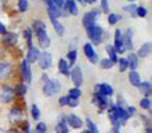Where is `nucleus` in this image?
I'll list each match as a JSON object with an SVG mask.
<instances>
[{"label": "nucleus", "mask_w": 152, "mask_h": 133, "mask_svg": "<svg viewBox=\"0 0 152 133\" xmlns=\"http://www.w3.org/2000/svg\"><path fill=\"white\" fill-rule=\"evenodd\" d=\"M34 28L37 32L38 42H39L40 47L43 49H47L50 46V39H49L48 34H47L46 25H45L42 21H34Z\"/></svg>", "instance_id": "f257e3e1"}, {"label": "nucleus", "mask_w": 152, "mask_h": 133, "mask_svg": "<svg viewBox=\"0 0 152 133\" xmlns=\"http://www.w3.org/2000/svg\"><path fill=\"white\" fill-rule=\"evenodd\" d=\"M61 89V84L57 80L55 79H48V80L45 82L44 86H43V92H44L45 96H54Z\"/></svg>", "instance_id": "f03ea898"}, {"label": "nucleus", "mask_w": 152, "mask_h": 133, "mask_svg": "<svg viewBox=\"0 0 152 133\" xmlns=\"http://www.w3.org/2000/svg\"><path fill=\"white\" fill-rule=\"evenodd\" d=\"M88 36L90 38V40L94 43L95 45H99L101 43V38H102V29L101 27L97 25H94L92 27L87 29Z\"/></svg>", "instance_id": "7ed1b4c3"}, {"label": "nucleus", "mask_w": 152, "mask_h": 133, "mask_svg": "<svg viewBox=\"0 0 152 133\" xmlns=\"http://www.w3.org/2000/svg\"><path fill=\"white\" fill-rule=\"evenodd\" d=\"M14 89L10 86H3L0 89V102L1 103H10L14 98Z\"/></svg>", "instance_id": "20e7f679"}, {"label": "nucleus", "mask_w": 152, "mask_h": 133, "mask_svg": "<svg viewBox=\"0 0 152 133\" xmlns=\"http://www.w3.org/2000/svg\"><path fill=\"white\" fill-rule=\"evenodd\" d=\"M51 63H52V56H51L50 53L45 51L42 54H40V57H39V65H40L41 69L47 70V69L51 67Z\"/></svg>", "instance_id": "39448f33"}, {"label": "nucleus", "mask_w": 152, "mask_h": 133, "mask_svg": "<svg viewBox=\"0 0 152 133\" xmlns=\"http://www.w3.org/2000/svg\"><path fill=\"white\" fill-rule=\"evenodd\" d=\"M20 71H21L22 79H23V80H25L27 83L31 82V79H32L31 70H30L29 65H28V63H27V61H26V60H22L21 65H20Z\"/></svg>", "instance_id": "423d86ee"}, {"label": "nucleus", "mask_w": 152, "mask_h": 133, "mask_svg": "<svg viewBox=\"0 0 152 133\" xmlns=\"http://www.w3.org/2000/svg\"><path fill=\"white\" fill-rule=\"evenodd\" d=\"M115 50L119 53H123L125 51V47L123 44V36L120 29H117L115 32Z\"/></svg>", "instance_id": "0eeeda50"}, {"label": "nucleus", "mask_w": 152, "mask_h": 133, "mask_svg": "<svg viewBox=\"0 0 152 133\" xmlns=\"http://www.w3.org/2000/svg\"><path fill=\"white\" fill-rule=\"evenodd\" d=\"M71 78L73 83L76 86H80L83 84V72H81L80 67H75L71 72Z\"/></svg>", "instance_id": "6e6552de"}, {"label": "nucleus", "mask_w": 152, "mask_h": 133, "mask_svg": "<svg viewBox=\"0 0 152 133\" xmlns=\"http://www.w3.org/2000/svg\"><path fill=\"white\" fill-rule=\"evenodd\" d=\"M45 3L47 5V9H48V14L49 17H53V18H58L61 15L59 9L56 5L53 3V0H44Z\"/></svg>", "instance_id": "1a4fd4ad"}, {"label": "nucleus", "mask_w": 152, "mask_h": 133, "mask_svg": "<svg viewBox=\"0 0 152 133\" xmlns=\"http://www.w3.org/2000/svg\"><path fill=\"white\" fill-rule=\"evenodd\" d=\"M83 50H85V54L87 55V57L89 58V60L91 61V63H95L96 61L98 60V55L95 53V51H94V49H93V46H92L90 43L85 45Z\"/></svg>", "instance_id": "9d476101"}, {"label": "nucleus", "mask_w": 152, "mask_h": 133, "mask_svg": "<svg viewBox=\"0 0 152 133\" xmlns=\"http://www.w3.org/2000/svg\"><path fill=\"white\" fill-rule=\"evenodd\" d=\"M22 116H23L22 110L19 109L18 107H15L9 116L10 122L13 123V124H18V123H20L22 121Z\"/></svg>", "instance_id": "9b49d317"}, {"label": "nucleus", "mask_w": 152, "mask_h": 133, "mask_svg": "<svg viewBox=\"0 0 152 133\" xmlns=\"http://www.w3.org/2000/svg\"><path fill=\"white\" fill-rule=\"evenodd\" d=\"M94 102L98 105V107L101 110L106 109L107 107V99H106V96L102 95V94L96 93L94 96Z\"/></svg>", "instance_id": "f8f14e48"}, {"label": "nucleus", "mask_w": 152, "mask_h": 133, "mask_svg": "<svg viewBox=\"0 0 152 133\" xmlns=\"http://www.w3.org/2000/svg\"><path fill=\"white\" fill-rule=\"evenodd\" d=\"M95 92L98 94H102L104 96H112L114 91H113V87L110 85L103 83V84H98L95 86Z\"/></svg>", "instance_id": "ddd939ff"}, {"label": "nucleus", "mask_w": 152, "mask_h": 133, "mask_svg": "<svg viewBox=\"0 0 152 133\" xmlns=\"http://www.w3.org/2000/svg\"><path fill=\"white\" fill-rule=\"evenodd\" d=\"M67 122L72 128L74 129H79L83 127V121L78 118V116H76V114H70L67 118Z\"/></svg>", "instance_id": "4468645a"}, {"label": "nucleus", "mask_w": 152, "mask_h": 133, "mask_svg": "<svg viewBox=\"0 0 152 133\" xmlns=\"http://www.w3.org/2000/svg\"><path fill=\"white\" fill-rule=\"evenodd\" d=\"M95 20H96V16L94 15L92 12L90 13H86L85 16H83V24L86 28H90L92 26L95 25Z\"/></svg>", "instance_id": "2eb2a0df"}, {"label": "nucleus", "mask_w": 152, "mask_h": 133, "mask_svg": "<svg viewBox=\"0 0 152 133\" xmlns=\"http://www.w3.org/2000/svg\"><path fill=\"white\" fill-rule=\"evenodd\" d=\"M12 65L9 63H0V80L7 78L11 74Z\"/></svg>", "instance_id": "dca6fc26"}, {"label": "nucleus", "mask_w": 152, "mask_h": 133, "mask_svg": "<svg viewBox=\"0 0 152 133\" xmlns=\"http://www.w3.org/2000/svg\"><path fill=\"white\" fill-rule=\"evenodd\" d=\"M39 56H40V52H39L38 48L36 47H29V50H28V53H27V63H34L38 60Z\"/></svg>", "instance_id": "f3484780"}, {"label": "nucleus", "mask_w": 152, "mask_h": 133, "mask_svg": "<svg viewBox=\"0 0 152 133\" xmlns=\"http://www.w3.org/2000/svg\"><path fill=\"white\" fill-rule=\"evenodd\" d=\"M123 44H124L125 50L132 49V32L130 29H127L126 33L123 36Z\"/></svg>", "instance_id": "a211bd4d"}, {"label": "nucleus", "mask_w": 152, "mask_h": 133, "mask_svg": "<svg viewBox=\"0 0 152 133\" xmlns=\"http://www.w3.org/2000/svg\"><path fill=\"white\" fill-rule=\"evenodd\" d=\"M18 41V36L14 32H7L3 38V43L7 46H14Z\"/></svg>", "instance_id": "6ab92c4d"}, {"label": "nucleus", "mask_w": 152, "mask_h": 133, "mask_svg": "<svg viewBox=\"0 0 152 133\" xmlns=\"http://www.w3.org/2000/svg\"><path fill=\"white\" fill-rule=\"evenodd\" d=\"M108 116H110V120L112 121L113 125H114L115 127H119L120 120H119V118H118L116 105H113L112 107L110 108V110H108Z\"/></svg>", "instance_id": "aec40b11"}, {"label": "nucleus", "mask_w": 152, "mask_h": 133, "mask_svg": "<svg viewBox=\"0 0 152 133\" xmlns=\"http://www.w3.org/2000/svg\"><path fill=\"white\" fill-rule=\"evenodd\" d=\"M50 21H51V23H52L53 28L55 29V31H56L57 33H58V36H63V34H64V31H65L63 24H61V22H58L57 18L50 17Z\"/></svg>", "instance_id": "412c9836"}, {"label": "nucleus", "mask_w": 152, "mask_h": 133, "mask_svg": "<svg viewBox=\"0 0 152 133\" xmlns=\"http://www.w3.org/2000/svg\"><path fill=\"white\" fill-rule=\"evenodd\" d=\"M127 63H128V68H130L132 71H134L137 67V56L134 53H130L127 57Z\"/></svg>", "instance_id": "4be33fe9"}, {"label": "nucleus", "mask_w": 152, "mask_h": 133, "mask_svg": "<svg viewBox=\"0 0 152 133\" xmlns=\"http://www.w3.org/2000/svg\"><path fill=\"white\" fill-rule=\"evenodd\" d=\"M66 7H67L68 12H69L71 15L76 16L77 14H78V9H77V5H76L74 0H67Z\"/></svg>", "instance_id": "5701e85b"}, {"label": "nucleus", "mask_w": 152, "mask_h": 133, "mask_svg": "<svg viewBox=\"0 0 152 133\" xmlns=\"http://www.w3.org/2000/svg\"><path fill=\"white\" fill-rule=\"evenodd\" d=\"M137 87H140L142 94H143L146 98H148L151 95V84H150L149 82H141Z\"/></svg>", "instance_id": "b1692460"}, {"label": "nucleus", "mask_w": 152, "mask_h": 133, "mask_svg": "<svg viewBox=\"0 0 152 133\" xmlns=\"http://www.w3.org/2000/svg\"><path fill=\"white\" fill-rule=\"evenodd\" d=\"M129 81H130V83L133 86H139L140 83H141V77H140L139 73L135 72V71L130 72V74H129Z\"/></svg>", "instance_id": "393cba45"}, {"label": "nucleus", "mask_w": 152, "mask_h": 133, "mask_svg": "<svg viewBox=\"0 0 152 133\" xmlns=\"http://www.w3.org/2000/svg\"><path fill=\"white\" fill-rule=\"evenodd\" d=\"M150 50H151V45H150V43H145V44L142 45V47L140 48L139 52H137V55H139L140 57H146L150 53Z\"/></svg>", "instance_id": "a878e982"}, {"label": "nucleus", "mask_w": 152, "mask_h": 133, "mask_svg": "<svg viewBox=\"0 0 152 133\" xmlns=\"http://www.w3.org/2000/svg\"><path fill=\"white\" fill-rule=\"evenodd\" d=\"M116 108H117V113H118V118H119V120H120V121L124 122V121H126L127 118H129L128 112H127L126 110L122 107V106L118 105V106H116Z\"/></svg>", "instance_id": "bb28decb"}, {"label": "nucleus", "mask_w": 152, "mask_h": 133, "mask_svg": "<svg viewBox=\"0 0 152 133\" xmlns=\"http://www.w3.org/2000/svg\"><path fill=\"white\" fill-rule=\"evenodd\" d=\"M58 70H59V72H61V74H64V75L69 74V65H68V63L64 58L59 59Z\"/></svg>", "instance_id": "cd10ccee"}, {"label": "nucleus", "mask_w": 152, "mask_h": 133, "mask_svg": "<svg viewBox=\"0 0 152 133\" xmlns=\"http://www.w3.org/2000/svg\"><path fill=\"white\" fill-rule=\"evenodd\" d=\"M106 51H107L108 55H110V59L113 61V63H117L118 61V57H117V53H116V50H115L114 46H112V45H108L107 47H106Z\"/></svg>", "instance_id": "c85d7f7f"}, {"label": "nucleus", "mask_w": 152, "mask_h": 133, "mask_svg": "<svg viewBox=\"0 0 152 133\" xmlns=\"http://www.w3.org/2000/svg\"><path fill=\"white\" fill-rule=\"evenodd\" d=\"M23 36L25 38V40L27 41V45L28 47H31L32 44V32L30 28H25L23 31Z\"/></svg>", "instance_id": "c756f323"}, {"label": "nucleus", "mask_w": 152, "mask_h": 133, "mask_svg": "<svg viewBox=\"0 0 152 133\" xmlns=\"http://www.w3.org/2000/svg\"><path fill=\"white\" fill-rule=\"evenodd\" d=\"M55 132L56 133H69L68 127L66 125V123H61L58 122V124L55 126Z\"/></svg>", "instance_id": "7c9ffc66"}, {"label": "nucleus", "mask_w": 152, "mask_h": 133, "mask_svg": "<svg viewBox=\"0 0 152 133\" xmlns=\"http://www.w3.org/2000/svg\"><path fill=\"white\" fill-rule=\"evenodd\" d=\"M27 92V87H26V85L25 84H19L17 87H16V89H15V94L16 95H18V96H23V95H25V93Z\"/></svg>", "instance_id": "2f4dec72"}, {"label": "nucleus", "mask_w": 152, "mask_h": 133, "mask_svg": "<svg viewBox=\"0 0 152 133\" xmlns=\"http://www.w3.org/2000/svg\"><path fill=\"white\" fill-rule=\"evenodd\" d=\"M100 65H101L102 69H110L114 65V63H113L110 59L108 58H104L101 60V63H100Z\"/></svg>", "instance_id": "473e14b6"}, {"label": "nucleus", "mask_w": 152, "mask_h": 133, "mask_svg": "<svg viewBox=\"0 0 152 133\" xmlns=\"http://www.w3.org/2000/svg\"><path fill=\"white\" fill-rule=\"evenodd\" d=\"M81 95V92L79 89L75 87V89H71L69 91V97L70 98H74V99H78V97Z\"/></svg>", "instance_id": "72a5a7b5"}, {"label": "nucleus", "mask_w": 152, "mask_h": 133, "mask_svg": "<svg viewBox=\"0 0 152 133\" xmlns=\"http://www.w3.org/2000/svg\"><path fill=\"white\" fill-rule=\"evenodd\" d=\"M68 58H69V60H70V65H73L76 61V58H77V52H76L75 50L70 51V52L68 53Z\"/></svg>", "instance_id": "f704fd0d"}, {"label": "nucleus", "mask_w": 152, "mask_h": 133, "mask_svg": "<svg viewBox=\"0 0 152 133\" xmlns=\"http://www.w3.org/2000/svg\"><path fill=\"white\" fill-rule=\"evenodd\" d=\"M87 124H88V127H89V130L91 131V133H99L97 127H96V125L92 122L91 118H87Z\"/></svg>", "instance_id": "c9c22d12"}, {"label": "nucleus", "mask_w": 152, "mask_h": 133, "mask_svg": "<svg viewBox=\"0 0 152 133\" xmlns=\"http://www.w3.org/2000/svg\"><path fill=\"white\" fill-rule=\"evenodd\" d=\"M137 5L135 4H131V5H127V7H124V11L125 12H129V13L131 14V16L132 17H135L137 16Z\"/></svg>", "instance_id": "e433bc0d"}, {"label": "nucleus", "mask_w": 152, "mask_h": 133, "mask_svg": "<svg viewBox=\"0 0 152 133\" xmlns=\"http://www.w3.org/2000/svg\"><path fill=\"white\" fill-rule=\"evenodd\" d=\"M18 7H19L20 12H26L28 9V2L27 0H19L18 2Z\"/></svg>", "instance_id": "4c0bfd02"}, {"label": "nucleus", "mask_w": 152, "mask_h": 133, "mask_svg": "<svg viewBox=\"0 0 152 133\" xmlns=\"http://www.w3.org/2000/svg\"><path fill=\"white\" fill-rule=\"evenodd\" d=\"M40 109H39V107L36 105V104H34L31 107V114L32 116H34V120H39V118H40Z\"/></svg>", "instance_id": "58836bf2"}, {"label": "nucleus", "mask_w": 152, "mask_h": 133, "mask_svg": "<svg viewBox=\"0 0 152 133\" xmlns=\"http://www.w3.org/2000/svg\"><path fill=\"white\" fill-rule=\"evenodd\" d=\"M119 19H120V17H119L117 14H110V15L108 16V23H110V25H115V24L119 21Z\"/></svg>", "instance_id": "ea45409f"}, {"label": "nucleus", "mask_w": 152, "mask_h": 133, "mask_svg": "<svg viewBox=\"0 0 152 133\" xmlns=\"http://www.w3.org/2000/svg\"><path fill=\"white\" fill-rule=\"evenodd\" d=\"M119 63H120V72H125L126 69L128 68V63H127L126 58H121L119 60Z\"/></svg>", "instance_id": "a19ab883"}, {"label": "nucleus", "mask_w": 152, "mask_h": 133, "mask_svg": "<svg viewBox=\"0 0 152 133\" xmlns=\"http://www.w3.org/2000/svg\"><path fill=\"white\" fill-rule=\"evenodd\" d=\"M135 13H137V15L139 16V17L144 18L147 15V9L143 7H137V12H135Z\"/></svg>", "instance_id": "79ce46f5"}, {"label": "nucleus", "mask_w": 152, "mask_h": 133, "mask_svg": "<svg viewBox=\"0 0 152 133\" xmlns=\"http://www.w3.org/2000/svg\"><path fill=\"white\" fill-rule=\"evenodd\" d=\"M47 130V126L45 125V123L41 122L37 125V132L38 133H45Z\"/></svg>", "instance_id": "37998d69"}, {"label": "nucleus", "mask_w": 152, "mask_h": 133, "mask_svg": "<svg viewBox=\"0 0 152 133\" xmlns=\"http://www.w3.org/2000/svg\"><path fill=\"white\" fill-rule=\"evenodd\" d=\"M140 105H141V107H142V108H144V109H148V108H150V105H151V102H150V100L148 99V98H145V99H143V100L141 101Z\"/></svg>", "instance_id": "c03bdc74"}, {"label": "nucleus", "mask_w": 152, "mask_h": 133, "mask_svg": "<svg viewBox=\"0 0 152 133\" xmlns=\"http://www.w3.org/2000/svg\"><path fill=\"white\" fill-rule=\"evenodd\" d=\"M101 9L103 11V13H108L110 11V7H108V2L107 0H101Z\"/></svg>", "instance_id": "a18cd8bd"}, {"label": "nucleus", "mask_w": 152, "mask_h": 133, "mask_svg": "<svg viewBox=\"0 0 152 133\" xmlns=\"http://www.w3.org/2000/svg\"><path fill=\"white\" fill-rule=\"evenodd\" d=\"M79 104V101L77 99H74V98L69 97V101H68V105L71 106V107H76V106Z\"/></svg>", "instance_id": "49530a36"}, {"label": "nucleus", "mask_w": 152, "mask_h": 133, "mask_svg": "<svg viewBox=\"0 0 152 133\" xmlns=\"http://www.w3.org/2000/svg\"><path fill=\"white\" fill-rule=\"evenodd\" d=\"M68 101H69V96H64L58 100V103L61 106H66L68 105Z\"/></svg>", "instance_id": "de8ad7c7"}, {"label": "nucleus", "mask_w": 152, "mask_h": 133, "mask_svg": "<svg viewBox=\"0 0 152 133\" xmlns=\"http://www.w3.org/2000/svg\"><path fill=\"white\" fill-rule=\"evenodd\" d=\"M53 3L59 9V7H63L64 3H65V0H53Z\"/></svg>", "instance_id": "09e8293b"}, {"label": "nucleus", "mask_w": 152, "mask_h": 133, "mask_svg": "<svg viewBox=\"0 0 152 133\" xmlns=\"http://www.w3.org/2000/svg\"><path fill=\"white\" fill-rule=\"evenodd\" d=\"M5 33H7V28H5V26L0 22V34H3V36H4Z\"/></svg>", "instance_id": "8fccbe9b"}, {"label": "nucleus", "mask_w": 152, "mask_h": 133, "mask_svg": "<svg viewBox=\"0 0 152 133\" xmlns=\"http://www.w3.org/2000/svg\"><path fill=\"white\" fill-rule=\"evenodd\" d=\"M134 112V107H129V109H128V114H129V116H131V114Z\"/></svg>", "instance_id": "3c124183"}, {"label": "nucleus", "mask_w": 152, "mask_h": 133, "mask_svg": "<svg viewBox=\"0 0 152 133\" xmlns=\"http://www.w3.org/2000/svg\"><path fill=\"white\" fill-rule=\"evenodd\" d=\"M112 133H120V130H119V127H114V128H113Z\"/></svg>", "instance_id": "603ef678"}, {"label": "nucleus", "mask_w": 152, "mask_h": 133, "mask_svg": "<svg viewBox=\"0 0 152 133\" xmlns=\"http://www.w3.org/2000/svg\"><path fill=\"white\" fill-rule=\"evenodd\" d=\"M97 0H87V2L89 3V4H93V3H95Z\"/></svg>", "instance_id": "864d4df0"}, {"label": "nucleus", "mask_w": 152, "mask_h": 133, "mask_svg": "<svg viewBox=\"0 0 152 133\" xmlns=\"http://www.w3.org/2000/svg\"><path fill=\"white\" fill-rule=\"evenodd\" d=\"M5 2H7V0H0V7H2Z\"/></svg>", "instance_id": "5fc2aeb1"}, {"label": "nucleus", "mask_w": 152, "mask_h": 133, "mask_svg": "<svg viewBox=\"0 0 152 133\" xmlns=\"http://www.w3.org/2000/svg\"><path fill=\"white\" fill-rule=\"evenodd\" d=\"M7 133H18V132H17V131H16V130H10Z\"/></svg>", "instance_id": "6e6d98bb"}, {"label": "nucleus", "mask_w": 152, "mask_h": 133, "mask_svg": "<svg viewBox=\"0 0 152 133\" xmlns=\"http://www.w3.org/2000/svg\"><path fill=\"white\" fill-rule=\"evenodd\" d=\"M81 133H91V131H90V130H83Z\"/></svg>", "instance_id": "4d7b16f0"}, {"label": "nucleus", "mask_w": 152, "mask_h": 133, "mask_svg": "<svg viewBox=\"0 0 152 133\" xmlns=\"http://www.w3.org/2000/svg\"><path fill=\"white\" fill-rule=\"evenodd\" d=\"M77 1H79V2H83V0H77Z\"/></svg>", "instance_id": "13d9d810"}, {"label": "nucleus", "mask_w": 152, "mask_h": 133, "mask_svg": "<svg viewBox=\"0 0 152 133\" xmlns=\"http://www.w3.org/2000/svg\"><path fill=\"white\" fill-rule=\"evenodd\" d=\"M129 1H133V0H129Z\"/></svg>", "instance_id": "bf43d9fd"}]
</instances>
